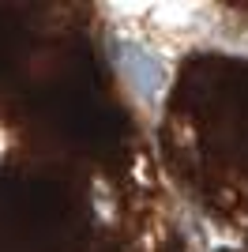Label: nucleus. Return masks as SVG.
<instances>
[{
  "label": "nucleus",
  "instance_id": "1",
  "mask_svg": "<svg viewBox=\"0 0 248 252\" xmlns=\"http://www.w3.org/2000/svg\"><path fill=\"white\" fill-rule=\"evenodd\" d=\"M117 57V72H121L124 87L143 109H158L165 102V91H169V79H173V68L162 53H155L147 42H135V38H124L113 45Z\"/></svg>",
  "mask_w": 248,
  "mask_h": 252
}]
</instances>
